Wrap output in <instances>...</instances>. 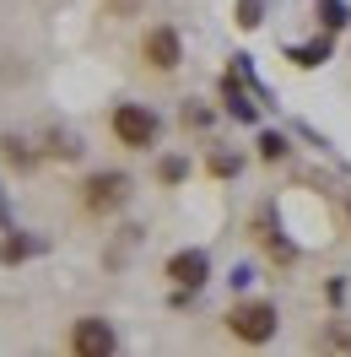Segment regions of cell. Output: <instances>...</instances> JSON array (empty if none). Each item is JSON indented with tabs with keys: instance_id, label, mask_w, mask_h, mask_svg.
Wrapping results in <instances>:
<instances>
[{
	"instance_id": "cell-1",
	"label": "cell",
	"mask_w": 351,
	"mask_h": 357,
	"mask_svg": "<svg viewBox=\"0 0 351 357\" xmlns=\"http://www.w3.org/2000/svg\"><path fill=\"white\" fill-rule=\"evenodd\" d=\"M276 303H265V298H249V303H233V314H227V331L238 335V341H249V347H265L270 335H276Z\"/></svg>"
},
{
	"instance_id": "cell-2",
	"label": "cell",
	"mask_w": 351,
	"mask_h": 357,
	"mask_svg": "<svg viewBox=\"0 0 351 357\" xmlns=\"http://www.w3.org/2000/svg\"><path fill=\"white\" fill-rule=\"evenodd\" d=\"M109 125H114V141H119V146H130V152H146V146L157 141V130H162V125H157V114L146 109V103H119Z\"/></svg>"
},
{
	"instance_id": "cell-3",
	"label": "cell",
	"mask_w": 351,
	"mask_h": 357,
	"mask_svg": "<svg viewBox=\"0 0 351 357\" xmlns=\"http://www.w3.org/2000/svg\"><path fill=\"white\" fill-rule=\"evenodd\" d=\"M81 190H87V195H81V201H87V211L109 217V211H119V206L130 201V174H114V168H109V174H92Z\"/></svg>"
},
{
	"instance_id": "cell-4",
	"label": "cell",
	"mask_w": 351,
	"mask_h": 357,
	"mask_svg": "<svg viewBox=\"0 0 351 357\" xmlns=\"http://www.w3.org/2000/svg\"><path fill=\"white\" fill-rule=\"evenodd\" d=\"M114 347H119V335H114L109 319L87 314V319H76V325H70V352H76V357H109Z\"/></svg>"
},
{
	"instance_id": "cell-5",
	"label": "cell",
	"mask_w": 351,
	"mask_h": 357,
	"mask_svg": "<svg viewBox=\"0 0 351 357\" xmlns=\"http://www.w3.org/2000/svg\"><path fill=\"white\" fill-rule=\"evenodd\" d=\"M141 60L152 70H178V60H184V44H178L173 27H152L146 38H141Z\"/></svg>"
},
{
	"instance_id": "cell-6",
	"label": "cell",
	"mask_w": 351,
	"mask_h": 357,
	"mask_svg": "<svg viewBox=\"0 0 351 357\" xmlns=\"http://www.w3.org/2000/svg\"><path fill=\"white\" fill-rule=\"evenodd\" d=\"M205 276H211V255H205V249H178L173 260H168V282L184 287V292L205 287Z\"/></svg>"
},
{
	"instance_id": "cell-7",
	"label": "cell",
	"mask_w": 351,
	"mask_h": 357,
	"mask_svg": "<svg viewBox=\"0 0 351 357\" xmlns=\"http://www.w3.org/2000/svg\"><path fill=\"white\" fill-rule=\"evenodd\" d=\"M221 92H227V114H233V119H243V125H249V119H254V103H249V98H243V87L238 82H233V76H227V82H221Z\"/></svg>"
},
{
	"instance_id": "cell-8",
	"label": "cell",
	"mask_w": 351,
	"mask_h": 357,
	"mask_svg": "<svg viewBox=\"0 0 351 357\" xmlns=\"http://www.w3.org/2000/svg\"><path fill=\"white\" fill-rule=\"evenodd\" d=\"M325 60H329V38H313V44H297V49H292V66H303V70L325 66Z\"/></svg>"
},
{
	"instance_id": "cell-9",
	"label": "cell",
	"mask_w": 351,
	"mask_h": 357,
	"mask_svg": "<svg viewBox=\"0 0 351 357\" xmlns=\"http://www.w3.org/2000/svg\"><path fill=\"white\" fill-rule=\"evenodd\" d=\"M33 249H38L33 238H17V233H6V238H0V266H22Z\"/></svg>"
},
{
	"instance_id": "cell-10",
	"label": "cell",
	"mask_w": 351,
	"mask_h": 357,
	"mask_svg": "<svg viewBox=\"0 0 351 357\" xmlns=\"http://www.w3.org/2000/svg\"><path fill=\"white\" fill-rule=\"evenodd\" d=\"M265 22V0H238V27L249 33V27Z\"/></svg>"
},
{
	"instance_id": "cell-11",
	"label": "cell",
	"mask_w": 351,
	"mask_h": 357,
	"mask_svg": "<svg viewBox=\"0 0 351 357\" xmlns=\"http://www.w3.org/2000/svg\"><path fill=\"white\" fill-rule=\"evenodd\" d=\"M319 22H325L329 33H335V27H346V6H341V0H319Z\"/></svg>"
},
{
	"instance_id": "cell-12",
	"label": "cell",
	"mask_w": 351,
	"mask_h": 357,
	"mask_svg": "<svg viewBox=\"0 0 351 357\" xmlns=\"http://www.w3.org/2000/svg\"><path fill=\"white\" fill-rule=\"evenodd\" d=\"M0 146H6V157H11V162H17V168H33V162H38V157L27 152L22 141H17V135H6V141H0Z\"/></svg>"
},
{
	"instance_id": "cell-13",
	"label": "cell",
	"mask_w": 351,
	"mask_h": 357,
	"mask_svg": "<svg viewBox=\"0 0 351 357\" xmlns=\"http://www.w3.org/2000/svg\"><path fill=\"white\" fill-rule=\"evenodd\" d=\"M184 174H189V162H184V157H162V168H157V178H162V184H178Z\"/></svg>"
},
{
	"instance_id": "cell-14",
	"label": "cell",
	"mask_w": 351,
	"mask_h": 357,
	"mask_svg": "<svg viewBox=\"0 0 351 357\" xmlns=\"http://www.w3.org/2000/svg\"><path fill=\"white\" fill-rule=\"evenodd\" d=\"M260 157H265V162H276V157H286V141H281L276 130H265V135H260Z\"/></svg>"
},
{
	"instance_id": "cell-15",
	"label": "cell",
	"mask_w": 351,
	"mask_h": 357,
	"mask_svg": "<svg viewBox=\"0 0 351 357\" xmlns=\"http://www.w3.org/2000/svg\"><path fill=\"white\" fill-rule=\"evenodd\" d=\"M211 174H221V178H227V174H238V157L217 152V157H211Z\"/></svg>"
}]
</instances>
